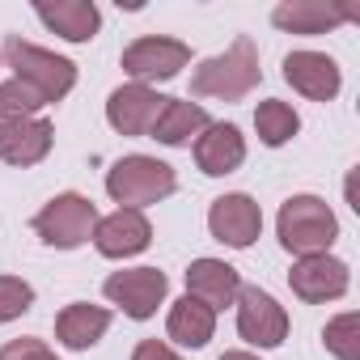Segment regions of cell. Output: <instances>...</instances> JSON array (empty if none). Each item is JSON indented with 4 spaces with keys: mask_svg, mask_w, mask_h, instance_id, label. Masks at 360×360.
<instances>
[{
    "mask_svg": "<svg viewBox=\"0 0 360 360\" xmlns=\"http://www.w3.org/2000/svg\"><path fill=\"white\" fill-rule=\"evenodd\" d=\"M263 68H259V47L250 34H238L225 56H212L195 68L191 94L195 98H221V102H242L250 89H259Z\"/></svg>",
    "mask_w": 360,
    "mask_h": 360,
    "instance_id": "obj_1",
    "label": "cell"
},
{
    "mask_svg": "<svg viewBox=\"0 0 360 360\" xmlns=\"http://www.w3.org/2000/svg\"><path fill=\"white\" fill-rule=\"evenodd\" d=\"M0 60L13 68V81L30 85V89L43 98V106L64 102V98L72 94V85H77V64H72V60H64V56H56V51H47V47H34V43H26V39H18V34L5 39Z\"/></svg>",
    "mask_w": 360,
    "mask_h": 360,
    "instance_id": "obj_2",
    "label": "cell"
},
{
    "mask_svg": "<svg viewBox=\"0 0 360 360\" xmlns=\"http://www.w3.org/2000/svg\"><path fill=\"white\" fill-rule=\"evenodd\" d=\"M276 233H280V246L288 255H297V259H305V255H330V246L339 238V217L318 195H292V200L280 204Z\"/></svg>",
    "mask_w": 360,
    "mask_h": 360,
    "instance_id": "obj_3",
    "label": "cell"
},
{
    "mask_svg": "<svg viewBox=\"0 0 360 360\" xmlns=\"http://www.w3.org/2000/svg\"><path fill=\"white\" fill-rule=\"evenodd\" d=\"M178 187V174L169 161H157V157H144V153H131V157H119L110 169H106V195L119 204V208H148L165 195H174Z\"/></svg>",
    "mask_w": 360,
    "mask_h": 360,
    "instance_id": "obj_4",
    "label": "cell"
},
{
    "mask_svg": "<svg viewBox=\"0 0 360 360\" xmlns=\"http://www.w3.org/2000/svg\"><path fill=\"white\" fill-rule=\"evenodd\" d=\"M94 225H98V208L94 200H85L81 191H64L56 200H47L34 217V233L56 246V250H77L94 238Z\"/></svg>",
    "mask_w": 360,
    "mask_h": 360,
    "instance_id": "obj_5",
    "label": "cell"
},
{
    "mask_svg": "<svg viewBox=\"0 0 360 360\" xmlns=\"http://www.w3.org/2000/svg\"><path fill=\"white\" fill-rule=\"evenodd\" d=\"M191 64V47L183 39H169V34H144L136 43L123 47V72L140 85L148 81H169Z\"/></svg>",
    "mask_w": 360,
    "mask_h": 360,
    "instance_id": "obj_6",
    "label": "cell"
},
{
    "mask_svg": "<svg viewBox=\"0 0 360 360\" xmlns=\"http://www.w3.org/2000/svg\"><path fill=\"white\" fill-rule=\"evenodd\" d=\"M102 292H106V301L119 305L127 318L148 322V318L157 314V305H165L169 280H165V271H157V267H127V271L106 276Z\"/></svg>",
    "mask_w": 360,
    "mask_h": 360,
    "instance_id": "obj_7",
    "label": "cell"
},
{
    "mask_svg": "<svg viewBox=\"0 0 360 360\" xmlns=\"http://www.w3.org/2000/svg\"><path fill=\"white\" fill-rule=\"evenodd\" d=\"M238 335L255 347H280L288 339V309L259 284H242L238 292Z\"/></svg>",
    "mask_w": 360,
    "mask_h": 360,
    "instance_id": "obj_8",
    "label": "cell"
},
{
    "mask_svg": "<svg viewBox=\"0 0 360 360\" xmlns=\"http://www.w3.org/2000/svg\"><path fill=\"white\" fill-rule=\"evenodd\" d=\"M208 229L217 242H225L229 250H246L259 242L263 233V208L246 195V191H229L221 200H212L208 208Z\"/></svg>",
    "mask_w": 360,
    "mask_h": 360,
    "instance_id": "obj_9",
    "label": "cell"
},
{
    "mask_svg": "<svg viewBox=\"0 0 360 360\" xmlns=\"http://www.w3.org/2000/svg\"><path fill=\"white\" fill-rule=\"evenodd\" d=\"M347 284H352V271H347V263L335 259V255H305V259H297L292 271H288V288H292L301 301H309V305L339 301V297L347 292Z\"/></svg>",
    "mask_w": 360,
    "mask_h": 360,
    "instance_id": "obj_10",
    "label": "cell"
},
{
    "mask_svg": "<svg viewBox=\"0 0 360 360\" xmlns=\"http://www.w3.org/2000/svg\"><path fill=\"white\" fill-rule=\"evenodd\" d=\"M161 106H165V98L153 85L131 81V85H119L106 98V123L119 136H148L153 123H157V115H161Z\"/></svg>",
    "mask_w": 360,
    "mask_h": 360,
    "instance_id": "obj_11",
    "label": "cell"
},
{
    "mask_svg": "<svg viewBox=\"0 0 360 360\" xmlns=\"http://www.w3.org/2000/svg\"><path fill=\"white\" fill-rule=\"evenodd\" d=\"M148 242H153V225L136 208H115L110 217H98L94 225V246L102 259H131L148 250Z\"/></svg>",
    "mask_w": 360,
    "mask_h": 360,
    "instance_id": "obj_12",
    "label": "cell"
},
{
    "mask_svg": "<svg viewBox=\"0 0 360 360\" xmlns=\"http://www.w3.org/2000/svg\"><path fill=\"white\" fill-rule=\"evenodd\" d=\"M284 81L309 102H330L343 89V72L326 51H288L284 56Z\"/></svg>",
    "mask_w": 360,
    "mask_h": 360,
    "instance_id": "obj_13",
    "label": "cell"
},
{
    "mask_svg": "<svg viewBox=\"0 0 360 360\" xmlns=\"http://www.w3.org/2000/svg\"><path fill=\"white\" fill-rule=\"evenodd\" d=\"M56 144V127L47 119H9V123H0V161L5 165H39Z\"/></svg>",
    "mask_w": 360,
    "mask_h": 360,
    "instance_id": "obj_14",
    "label": "cell"
},
{
    "mask_svg": "<svg viewBox=\"0 0 360 360\" xmlns=\"http://www.w3.org/2000/svg\"><path fill=\"white\" fill-rule=\"evenodd\" d=\"M246 161V136L238 131V123H208L195 140V165L208 178H225Z\"/></svg>",
    "mask_w": 360,
    "mask_h": 360,
    "instance_id": "obj_15",
    "label": "cell"
},
{
    "mask_svg": "<svg viewBox=\"0 0 360 360\" xmlns=\"http://www.w3.org/2000/svg\"><path fill=\"white\" fill-rule=\"evenodd\" d=\"M360 18V9H343V5H326V0H284L271 9V22L288 34H326L343 22Z\"/></svg>",
    "mask_w": 360,
    "mask_h": 360,
    "instance_id": "obj_16",
    "label": "cell"
},
{
    "mask_svg": "<svg viewBox=\"0 0 360 360\" xmlns=\"http://www.w3.org/2000/svg\"><path fill=\"white\" fill-rule=\"evenodd\" d=\"M242 292V276L238 267H229L225 259H195L187 267V297L204 301L208 309H225L233 305Z\"/></svg>",
    "mask_w": 360,
    "mask_h": 360,
    "instance_id": "obj_17",
    "label": "cell"
},
{
    "mask_svg": "<svg viewBox=\"0 0 360 360\" xmlns=\"http://www.w3.org/2000/svg\"><path fill=\"white\" fill-rule=\"evenodd\" d=\"M212 119H208V110L200 106V102H187V98H165V106H161V115H157V123H153V140L157 144H169V148H183V144H191V140H200V131L208 127Z\"/></svg>",
    "mask_w": 360,
    "mask_h": 360,
    "instance_id": "obj_18",
    "label": "cell"
},
{
    "mask_svg": "<svg viewBox=\"0 0 360 360\" xmlns=\"http://www.w3.org/2000/svg\"><path fill=\"white\" fill-rule=\"evenodd\" d=\"M106 330H110V309H106V305L72 301V305H64L60 318H56V339H60L68 352H85V347H94Z\"/></svg>",
    "mask_w": 360,
    "mask_h": 360,
    "instance_id": "obj_19",
    "label": "cell"
},
{
    "mask_svg": "<svg viewBox=\"0 0 360 360\" xmlns=\"http://www.w3.org/2000/svg\"><path fill=\"white\" fill-rule=\"evenodd\" d=\"M34 13L47 30H56L68 43H89L102 26V9L94 0H56V5H39Z\"/></svg>",
    "mask_w": 360,
    "mask_h": 360,
    "instance_id": "obj_20",
    "label": "cell"
},
{
    "mask_svg": "<svg viewBox=\"0 0 360 360\" xmlns=\"http://www.w3.org/2000/svg\"><path fill=\"white\" fill-rule=\"evenodd\" d=\"M165 335H169L178 347H208V339L217 335V309H208V305L195 301V297H178V301L169 305Z\"/></svg>",
    "mask_w": 360,
    "mask_h": 360,
    "instance_id": "obj_21",
    "label": "cell"
},
{
    "mask_svg": "<svg viewBox=\"0 0 360 360\" xmlns=\"http://www.w3.org/2000/svg\"><path fill=\"white\" fill-rule=\"evenodd\" d=\"M255 131H259V140H263L267 148H280V144H288V140L301 131V115H297L288 102L267 98V102H259V110H255Z\"/></svg>",
    "mask_w": 360,
    "mask_h": 360,
    "instance_id": "obj_22",
    "label": "cell"
},
{
    "mask_svg": "<svg viewBox=\"0 0 360 360\" xmlns=\"http://www.w3.org/2000/svg\"><path fill=\"white\" fill-rule=\"evenodd\" d=\"M322 339H326V352L335 360H360V314L356 309H343L339 318L326 322Z\"/></svg>",
    "mask_w": 360,
    "mask_h": 360,
    "instance_id": "obj_23",
    "label": "cell"
},
{
    "mask_svg": "<svg viewBox=\"0 0 360 360\" xmlns=\"http://www.w3.org/2000/svg\"><path fill=\"white\" fill-rule=\"evenodd\" d=\"M43 110V98L22 85V81H5L0 85V123H9V119H34Z\"/></svg>",
    "mask_w": 360,
    "mask_h": 360,
    "instance_id": "obj_24",
    "label": "cell"
},
{
    "mask_svg": "<svg viewBox=\"0 0 360 360\" xmlns=\"http://www.w3.org/2000/svg\"><path fill=\"white\" fill-rule=\"evenodd\" d=\"M34 305V288L22 276H0V322H13Z\"/></svg>",
    "mask_w": 360,
    "mask_h": 360,
    "instance_id": "obj_25",
    "label": "cell"
},
{
    "mask_svg": "<svg viewBox=\"0 0 360 360\" xmlns=\"http://www.w3.org/2000/svg\"><path fill=\"white\" fill-rule=\"evenodd\" d=\"M0 360H60L43 339H9L0 347Z\"/></svg>",
    "mask_w": 360,
    "mask_h": 360,
    "instance_id": "obj_26",
    "label": "cell"
},
{
    "mask_svg": "<svg viewBox=\"0 0 360 360\" xmlns=\"http://www.w3.org/2000/svg\"><path fill=\"white\" fill-rule=\"evenodd\" d=\"M131 360H183L169 343H161V339H140L136 343V352H131Z\"/></svg>",
    "mask_w": 360,
    "mask_h": 360,
    "instance_id": "obj_27",
    "label": "cell"
},
{
    "mask_svg": "<svg viewBox=\"0 0 360 360\" xmlns=\"http://www.w3.org/2000/svg\"><path fill=\"white\" fill-rule=\"evenodd\" d=\"M221 360H259V356H255V352H242V347H233V352H225Z\"/></svg>",
    "mask_w": 360,
    "mask_h": 360,
    "instance_id": "obj_28",
    "label": "cell"
}]
</instances>
